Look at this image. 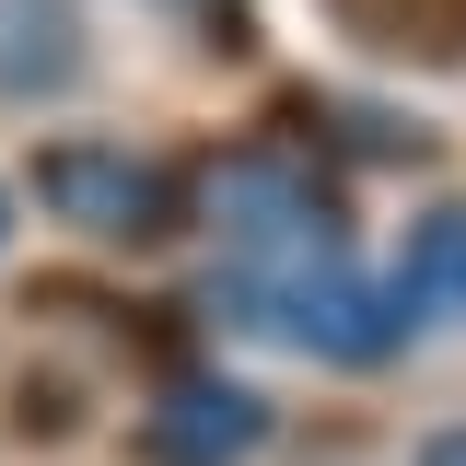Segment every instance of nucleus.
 <instances>
[{
	"label": "nucleus",
	"mask_w": 466,
	"mask_h": 466,
	"mask_svg": "<svg viewBox=\"0 0 466 466\" xmlns=\"http://www.w3.org/2000/svg\"><path fill=\"white\" fill-rule=\"evenodd\" d=\"M0 245H12V187H0Z\"/></svg>",
	"instance_id": "nucleus-9"
},
{
	"label": "nucleus",
	"mask_w": 466,
	"mask_h": 466,
	"mask_svg": "<svg viewBox=\"0 0 466 466\" xmlns=\"http://www.w3.org/2000/svg\"><path fill=\"white\" fill-rule=\"evenodd\" d=\"M35 210L94 245H164L187 222V175L128 152V140H47L35 152Z\"/></svg>",
	"instance_id": "nucleus-2"
},
{
	"label": "nucleus",
	"mask_w": 466,
	"mask_h": 466,
	"mask_svg": "<svg viewBox=\"0 0 466 466\" xmlns=\"http://www.w3.org/2000/svg\"><path fill=\"white\" fill-rule=\"evenodd\" d=\"M420 466H466V420H455V431H431V443H420Z\"/></svg>",
	"instance_id": "nucleus-8"
},
{
	"label": "nucleus",
	"mask_w": 466,
	"mask_h": 466,
	"mask_svg": "<svg viewBox=\"0 0 466 466\" xmlns=\"http://www.w3.org/2000/svg\"><path fill=\"white\" fill-rule=\"evenodd\" d=\"M210 303H222L233 327L303 350V361H385V350L408 339L397 291L361 280V268H350V245H327V257H222Z\"/></svg>",
	"instance_id": "nucleus-1"
},
{
	"label": "nucleus",
	"mask_w": 466,
	"mask_h": 466,
	"mask_svg": "<svg viewBox=\"0 0 466 466\" xmlns=\"http://www.w3.org/2000/svg\"><path fill=\"white\" fill-rule=\"evenodd\" d=\"M397 315L408 327H466V198H431L408 222V257H397Z\"/></svg>",
	"instance_id": "nucleus-5"
},
{
	"label": "nucleus",
	"mask_w": 466,
	"mask_h": 466,
	"mask_svg": "<svg viewBox=\"0 0 466 466\" xmlns=\"http://www.w3.org/2000/svg\"><path fill=\"white\" fill-rule=\"evenodd\" d=\"M164 12H187V24H210V47H245V12H233V0H164Z\"/></svg>",
	"instance_id": "nucleus-7"
},
{
	"label": "nucleus",
	"mask_w": 466,
	"mask_h": 466,
	"mask_svg": "<svg viewBox=\"0 0 466 466\" xmlns=\"http://www.w3.org/2000/svg\"><path fill=\"white\" fill-rule=\"evenodd\" d=\"M82 82V12L70 0H0V94L35 106Z\"/></svg>",
	"instance_id": "nucleus-6"
},
{
	"label": "nucleus",
	"mask_w": 466,
	"mask_h": 466,
	"mask_svg": "<svg viewBox=\"0 0 466 466\" xmlns=\"http://www.w3.org/2000/svg\"><path fill=\"white\" fill-rule=\"evenodd\" d=\"M257 443H268V397L222 373H187L140 408V466H245Z\"/></svg>",
	"instance_id": "nucleus-4"
},
{
	"label": "nucleus",
	"mask_w": 466,
	"mask_h": 466,
	"mask_svg": "<svg viewBox=\"0 0 466 466\" xmlns=\"http://www.w3.org/2000/svg\"><path fill=\"white\" fill-rule=\"evenodd\" d=\"M210 222H222V257H327V245H350L339 187L280 140H257V152H233L210 175Z\"/></svg>",
	"instance_id": "nucleus-3"
}]
</instances>
